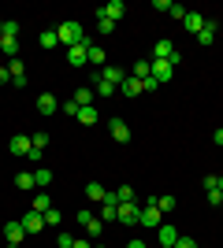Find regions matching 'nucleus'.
Segmentation results:
<instances>
[{
  "label": "nucleus",
  "instance_id": "nucleus-28",
  "mask_svg": "<svg viewBox=\"0 0 223 248\" xmlns=\"http://www.w3.org/2000/svg\"><path fill=\"white\" fill-rule=\"evenodd\" d=\"M34 182H37V189L52 186V170H49V167H37V170H34Z\"/></svg>",
  "mask_w": 223,
  "mask_h": 248
},
{
  "label": "nucleus",
  "instance_id": "nucleus-45",
  "mask_svg": "<svg viewBox=\"0 0 223 248\" xmlns=\"http://www.w3.org/2000/svg\"><path fill=\"white\" fill-rule=\"evenodd\" d=\"M212 141H216V145L223 148V130H216V134H212Z\"/></svg>",
  "mask_w": 223,
  "mask_h": 248
},
{
  "label": "nucleus",
  "instance_id": "nucleus-43",
  "mask_svg": "<svg viewBox=\"0 0 223 248\" xmlns=\"http://www.w3.org/2000/svg\"><path fill=\"white\" fill-rule=\"evenodd\" d=\"M71 248H93V241H89V237H78V241H74Z\"/></svg>",
  "mask_w": 223,
  "mask_h": 248
},
{
  "label": "nucleus",
  "instance_id": "nucleus-22",
  "mask_svg": "<svg viewBox=\"0 0 223 248\" xmlns=\"http://www.w3.org/2000/svg\"><path fill=\"white\" fill-rule=\"evenodd\" d=\"M119 93H123V96H130V100H134V96H141V82H138V78H130V74H127V82L119 85Z\"/></svg>",
  "mask_w": 223,
  "mask_h": 248
},
{
  "label": "nucleus",
  "instance_id": "nucleus-29",
  "mask_svg": "<svg viewBox=\"0 0 223 248\" xmlns=\"http://www.w3.org/2000/svg\"><path fill=\"white\" fill-rule=\"evenodd\" d=\"M86 197H89V200H104V197H108V189L101 186V182H89V186H86Z\"/></svg>",
  "mask_w": 223,
  "mask_h": 248
},
{
  "label": "nucleus",
  "instance_id": "nucleus-14",
  "mask_svg": "<svg viewBox=\"0 0 223 248\" xmlns=\"http://www.w3.org/2000/svg\"><path fill=\"white\" fill-rule=\"evenodd\" d=\"M89 45V41H86ZM86 45H71V48H67V63H71V67H89V60H86Z\"/></svg>",
  "mask_w": 223,
  "mask_h": 248
},
{
  "label": "nucleus",
  "instance_id": "nucleus-34",
  "mask_svg": "<svg viewBox=\"0 0 223 248\" xmlns=\"http://www.w3.org/2000/svg\"><path fill=\"white\" fill-rule=\"evenodd\" d=\"M0 37H11V41H19V22H4V33Z\"/></svg>",
  "mask_w": 223,
  "mask_h": 248
},
{
  "label": "nucleus",
  "instance_id": "nucleus-20",
  "mask_svg": "<svg viewBox=\"0 0 223 248\" xmlns=\"http://www.w3.org/2000/svg\"><path fill=\"white\" fill-rule=\"evenodd\" d=\"M93 100H97V93H93V85H82L78 93H74V104L78 108H93Z\"/></svg>",
  "mask_w": 223,
  "mask_h": 248
},
{
  "label": "nucleus",
  "instance_id": "nucleus-13",
  "mask_svg": "<svg viewBox=\"0 0 223 248\" xmlns=\"http://www.w3.org/2000/svg\"><path fill=\"white\" fill-rule=\"evenodd\" d=\"M149 63H153V78H156L160 85H164V82H171V67H175L171 60H149Z\"/></svg>",
  "mask_w": 223,
  "mask_h": 248
},
{
  "label": "nucleus",
  "instance_id": "nucleus-38",
  "mask_svg": "<svg viewBox=\"0 0 223 248\" xmlns=\"http://www.w3.org/2000/svg\"><path fill=\"white\" fill-rule=\"evenodd\" d=\"M201 186H205V189H220V174H205Z\"/></svg>",
  "mask_w": 223,
  "mask_h": 248
},
{
  "label": "nucleus",
  "instance_id": "nucleus-39",
  "mask_svg": "<svg viewBox=\"0 0 223 248\" xmlns=\"http://www.w3.org/2000/svg\"><path fill=\"white\" fill-rule=\"evenodd\" d=\"M60 111H64V115H71V119H74V115H78V104H74V100H67V104H60Z\"/></svg>",
  "mask_w": 223,
  "mask_h": 248
},
{
  "label": "nucleus",
  "instance_id": "nucleus-2",
  "mask_svg": "<svg viewBox=\"0 0 223 248\" xmlns=\"http://www.w3.org/2000/svg\"><path fill=\"white\" fill-rule=\"evenodd\" d=\"M74 218L82 222V230H86V237H89V241H97L101 233H104V222H101V218H97L93 211H86V207H82V211H78Z\"/></svg>",
  "mask_w": 223,
  "mask_h": 248
},
{
  "label": "nucleus",
  "instance_id": "nucleus-12",
  "mask_svg": "<svg viewBox=\"0 0 223 248\" xmlns=\"http://www.w3.org/2000/svg\"><path fill=\"white\" fill-rule=\"evenodd\" d=\"M22 230H26V233H41L45 230V218H41V211H26V215H22Z\"/></svg>",
  "mask_w": 223,
  "mask_h": 248
},
{
  "label": "nucleus",
  "instance_id": "nucleus-42",
  "mask_svg": "<svg viewBox=\"0 0 223 248\" xmlns=\"http://www.w3.org/2000/svg\"><path fill=\"white\" fill-rule=\"evenodd\" d=\"M220 200H223V193H220V189H208V204H216V207H220Z\"/></svg>",
  "mask_w": 223,
  "mask_h": 248
},
{
  "label": "nucleus",
  "instance_id": "nucleus-51",
  "mask_svg": "<svg viewBox=\"0 0 223 248\" xmlns=\"http://www.w3.org/2000/svg\"><path fill=\"white\" fill-rule=\"evenodd\" d=\"M220 207H223V200H220Z\"/></svg>",
  "mask_w": 223,
  "mask_h": 248
},
{
  "label": "nucleus",
  "instance_id": "nucleus-18",
  "mask_svg": "<svg viewBox=\"0 0 223 248\" xmlns=\"http://www.w3.org/2000/svg\"><path fill=\"white\" fill-rule=\"evenodd\" d=\"M8 71H11V85H26V67H22V60H11L8 63Z\"/></svg>",
  "mask_w": 223,
  "mask_h": 248
},
{
  "label": "nucleus",
  "instance_id": "nucleus-16",
  "mask_svg": "<svg viewBox=\"0 0 223 248\" xmlns=\"http://www.w3.org/2000/svg\"><path fill=\"white\" fill-rule=\"evenodd\" d=\"M86 60H89V67H97V71H101V67H104V48H101V45H86Z\"/></svg>",
  "mask_w": 223,
  "mask_h": 248
},
{
  "label": "nucleus",
  "instance_id": "nucleus-48",
  "mask_svg": "<svg viewBox=\"0 0 223 248\" xmlns=\"http://www.w3.org/2000/svg\"><path fill=\"white\" fill-rule=\"evenodd\" d=\"M0 52H4V37H0Z\"/></svg>",
  "mask_w": 223,
  "mask_h": 248
},
{
  "label": "nucleus",
  "instance_id": "nucleus-3",
  "mask_svg": "<svg viewBox=\"0 0 223 248\" xmlns=\"http://www.w3.org/2000/svg\"><path fill=\"white\" fill-rule=\"evenodd\" d=\"M160 222H164V211L156 207V197H149L145 207H141V226H153V230H156Z\"/></svg>",
  "mask_w": 223,
  "mask_h": 248
},
{
  "label": "nucleus",
  "instance_id": "nucleus-23",
  "mask_svg": "<svg viewBox=\"0 0 223 248\" xmlns=\"http://www.w3.org/2000/svg\"><path fill=\"white\" fill-rule=\"evenodd\" d=\"M149 74H153V63H149V60H138L134 67H130V78H138V82L149 78Z\"/></svg>",
  "mask_w": 223,
  "mask_h": 248
},
{
  "label": "nucleus",
  "instance_id": "nucleus-11",
  "mask_svg": "<svg viewBox=\"0 0 223 248\" xmlns=\"http://www.w3.org/2000/svg\"><path fill=\"white\" fill-rule=\"evenodd\" d=\"M123 11H127V4H123V0H112V4H104V8L97 11V19H112V22H119V19H123Z\"/></svg>",
  "mask_w": 223,
  "mask_h": 248
},
{
  "label": "nucleus",
  "instance_id": "nucleus-40",
  "mask_svg": "<svg viewBox=\"0 0 223 248\" xmlns=\"http://www.w3.org/2000/svg\"><path fill=\"white\" fill-rule=\"evenodd\" d=\"M56 245H60V248H71L74 237H71V233H56Z\"/></svg>",
  "mask_w": 223,
  "mask_h": 248
},
{
  "label": "nucleus",
  "instance_id": "nucleus-32",
  "mask_svg": "<svg viewBox=\"0 0 223 248\" xmlns=\"http://www.w3.org/2000/svg\"><path fill=\"white\" fill-rule=\"evenodd\" d=\"M30 141H34V148H37V152H45V148H49V134H45V130L30 134Z\"/></svg>",
  "mask_w": 223,
  "mask_h": 248
},
{
  "label": "nucleus",
  "instance_id": "nucleus-33",
  "mask_svg": "<svg viewBox=\"0 0 223 248\" xmlns=\"http://www.w3.org/2000/svg\"><path fill=\"white\" fill-rule=\"evenodd\" d=\"M156 207L164 215H171V211H175V197H156Z\"/></svg>",
  "mask_w": 223,
  "mask_h": 248
},
{
  "label": "nucleus",
  "instance_id": "nucleus-21",
  "mask_svg": "<svg viewBox=\"0 0 223 248\" xmlns=\"http://www.w3.org/2000/svg\"><path fill=\"white\" fill-rule=\"evenodd\" d=\"M216 33H220V22L208 19V22H205V30L197 33V41H201V45H212V41H216Z\"/></svg>",
  "mask_w": 223,
  "mask_h": 248
},
{
  "label": "nucleus",
  "instance_id": "nucleus-26",
  "mask_svg": "<svg viewBox=\"0 0 223 248\" xmlns=\"http://www.w3.org/2000/svg\"><path fill=\"white\" fill-rule=\"evenodd\" d=\"M37 45H41V48H56V45H60V33H56V30H41Z\"/></svg>",
  "mask_w": 223,
  "mask_h": 248
},
{
  "label": "nucleus",
  "instance_id": "nucleus-36",
  "mask_svg": "<svg viewBox=\"0 0 223 248\" xmlns=\"http://www.w3.org/2000/svg\"><path fill=\"white\" fill-rule=\"evenodd\" d=\"M97 30L108 37V33H116V22H112V19H97Z\"/></svg>",
  "mask_w": 223,
  "mask_h": 248
},
{
  "label": "nucleus",
  "instance_id": "nucleus-9",
  "mask_svg": "<svg viewBox=\"0 0 223 248\" xmlns=\"http://www.w3.org/2000/svg\"><path fill=\"white\" fill-rule=\"evenodd\" d=\"M153 60H171L175 67H179V60H182V56H179L175 48H171V41H156V45H153Z\"/></svg>",
  "mask_w": 223,
  "mask_h": 248
},
{
  "label": "nucleus",
  "instance_id": "nucleus-44",
  "mask_svg": "<svg viewBox=\"0 0 223 248\" xmlns=\"http://www.w3.org/2000/svg\"><path fill=\"white\" fill-rule=\"evenodd\" d=\"M4 82H11V71H8V67H0V85H4Z\"/></svg>",
  "mask_w": 223,
  "mask_h": 248
},
{
  "label": "nucleus",
  "instance_id": "nucleus-1",
  "mask_svg": "<svg viewBox=\"0 0 223 248\" xmlns=\"http://www.w3.org/2000/svg\"><path fill=\"white\" fill-rule=\"evenodd\" d=\"M56 33H60V45H67V48H71V45H86V33H82V22H60V26H56Z\"/></svg>",
  "mask_w": 223,
  "mask_h": 248
},
{
  "label": "nucleus",
  "instance_id": "nucleus-31",
  "mask_svg": "<svg viewBox=\"0 0 223 248\" xmlns=\"http://www.w3.org/2000/svg\"><path fill=\"white\" fill-rule=\"evenodd\" d=\"M41 218H45V226H52V230L60 226V222H64V215H60V211H56V207H49V211H45Z\"/></svg>",
  "mask_w": 223,
  "mask_h": 248
},
{
  "label": "nucleus",
  "instance_id": "nucleus-6",
  "mask_svg": "<svg viewBox=\"0 0 223 248\" xmlns=\"http://www.w3.org/2000/svg\"><path fill=\"white\" fill-rule=\"evenodd\" d=\"M26 237H30V233L22 230V222H4V241H8V248H19Z\"/></svg>",
  "mask_w": 223,
  "mask_h": 248
},
{
  "label": "nucleus",
  "instance_id": "nucleus-47",
  "mask_svg": "<svg viewBox=\"0 0 223 248\" xmlns=\"http://www.w3.org/2000/svg\"><path fill=\"white\" fill-rule=\"evenodd\" d=\"M220 193H223V174H220Z\"/></svg>",
  "mask_w": 223,
  "mask_h": 248
},
{
  "label": "nucleus",
  "instance_id": "nucleus-50",
  "mask_svg": "<svg viewBox=\"0 0 223 248\" xmlns=\"http://www.w3.org/2000/svg\"><path fill=\"white\" fill-rule=\"evenodd\" d=\"M93 248H104V245H97V241H93Z\"/></svg>",
  "mask_w": 223,
  "mask_h": 248
},
{
  "label": "nucleus",
  "instance_id": "nucleus-35",
  "mask_svg": "<svg viewBox=\"0 0 223 248\" xmlns=\"http://www.w3.org/2000/svg\"><path fill=\"white\" fill-rule=\"evenodd\" d=\"M156 89H160V82L153 78V74H149V78H141V93H156Z\"/></svg>",
  "mask_w": 223,
  "mask_h": 248
},
{
  "label": "nucleus",
  "instance_id": "nucleus-37",
  "mask_svg": "<svg viewBox=\"0 0 223 248\" xmlns=\"http://www.w3.org/2000/svg\"><path fill=\"white\" fill-rule=\"evenodd\" d=\"M171 248H201V245H197V241H193V237H179V241H175V245H171Z\"/></svg>",
  "mask_w": 223,
  "mask_h": 248
},
{
  "label": "nucleus",
  "instance_id": "nucleus-25",
  "mask_svg": "<svg viewBox=\"0 0 223 248\" xmlns=\"http://www.w3.org/2000/svg\"><path fill=\"white\" fill-rule=\"evenodd\" d=\"M112 197L119 204H127V200H138V193H134V186H119V189H112Z\"/></svg>",
  "mask_w": 223,
  "mask_h": 248
},
{
  "label": "nucleus",
  "instance_id": "nucleus-46",
  "mask_svg": "<svg viewBox=\"0 0 223 248\" xmlns=\"http://www.w3.org/2000/svg\"><path fill=\"white\" fill-rule=\"evenodd\" d=\"M127 248H149V245H145V241H130Z\"/></svg>",
  "mask_w": 223,
  "mask_h": 248
},
{
  "label": "nucleus",
  "instance_id": "nucleus-15",
  "mask_svg": "<svg viewBox=\"0 0 223 248\" xmlns=\"http://www.w3.org/2000/svg\"><path fill=\"white\" fill-rule=\"evenodd\" d=\"M205 22H208V19H205L201 11H186V19H182V26H186L190 33H201V30H205Z\"/></svg>",
  "mask_w": 223,
  "mask_h": 248
},
{
  "label": "nucleus",
  "instance_id": "nucleus-30",
  "mask_svg": "<svg viewBox=\"0 0 223 248\" xmlns=\"http://www.w3.org/2000/svg\"><path fill=\"white\" fill-rule=\"evenodd\" d=\"M34 211H41V215H45V211H49V207H52V200H49V193H37V197H34Z\"/></svg>",
  "mask_w": 223,
  "mask_h": 248
},
{
  "label": "nucleus",
  "instance_id": "nucleus-41",
  "mask_svg": "<svg viewBox=\"0 0 223 248\" xmlns=\"http://www.w3.org/2000/svg\"><path fill=\"white\" fill-rule=\"evenodd\" d=\"M171 19L182 22V19H186V8H182V4H171Z\"/></svg>",
  "mask_w": 223,
  "mask_h": 248
},
{
  "label": "nucleus",
  "instance_id": "nucleus-27",
  "mask_svg": "<svg viewBox=\"0 0 223 248\" xmlns=\"http://www.w3.org/2000/svg\"><path fill=\"white\" fill-rule=\"evenodd\" d=\"M15 186H19V189H37V182H34V170H19V174H15Z\"/></svg>",
  "mask_w": 223,
  "mask_h": 248
},
{
  "label": "nucleus",
  "instance_id": "nucleus-10",
  "mask_svg": "<svg viewBox=\"0 0 223 248\" xmlns=\"http://www.w3.org/2000/svg\"><path fill=\"white\" fill-rule=\"evenodd\" d=\"M156 237H160V245H164V248H171V245H175V241L182 237V233H179V230H175V226H171L168 218H164V222H160V226H156Z\"/></svg>",
  "mask_w": 223,
  "mask_h": 248
},
{
  "label": "nucleus",
  "instance_id": "nucleus-8",
  "mask_svg": "<svg viewBox=\"0 0 223 248\" xmlns=\"http://www.w3.org/2000/svg\"><path fill=\"white\" fill-rule=\"evenodd\" d=\"M108 130H112V141H119V145H127L130 141V126H127V119H112V123H108Z\"/></svg>",
  "mask_w": 223,
  "mask_h": 248
},
{
  "label": "nucleus",
  "instance_id": "nucleus-17",
  "mask_svg": "<svg viewBox=\"0 0 223 248\" xmlns=\"http://www.w3.org/2000/svg\"><path fill=\"white\" fill-rule=\"evenodd\" d=\"M93 93H97V100H112V93H116V85L101 82V74L93 71Z\"/></svg>",
  "mask_w": 223,
  "mask_h": 248
},
{
  "label": "nucleus",
  "instance_id": "nucleus-7",
  "mask_svg": "<svg viewBox=\"0 0 223 248\" xmlns=\"http://www.w3.org/2000/svg\"><path fill=\"white\" fill-rule=\"evenodd\" d=\"M8 148H11V155H30L34 152V141H30V134H15L8 141Z\"/></svg>",
  "mask_w": 223,
  "mask_h": 248
},
{
  "label": "nucleus",
  "instance_id": "nucleus-19",
  "mask_svg": "<svg viewBox=\"0 0 223 248\" xmlns=\"http://www.w3.org/2000/svg\"><path fill=\"white\" fill-rule=\"evenodd\" d=\"M37 111H41V115H52V111H60V100H56L52 93H41V96H37Z\"/></svg>",
  "mask_w": 223,
  "mask_h": 248
},
{
  "label": "nucleus",
  "instance_id": "nucleus-5",
  "mask_svg": "<svg viewBox=\"0 0 223 248\" xmlns=\"http://www.w3.org/2000/svg\"><path fill=\"white\" fill-rule=\"evenodd\" d=\"M116 218H119V222H127V226H134V222H141V204H138V200H127V204H119Z\"/></svg>",
  "mask_w": 223,
  "mask_h": 248
},
{
  "label": "nucleus",
  "instance_id": "nucleus-24",
  "mask_svg": "<svg viewBox=\"0 0 223 248\" xmlns=\"http://www.w3.org/2000/svg\"><path fill=\"white\" fill-rule=\"evenodd\" d=\"M74 119H78L82 126H93L101 115H97V108H78V115H74Z\"/></svg>",
  "mask_w": 223,
  "mask_h": 248
},
{
  "label": "nucleus",
  "instance_id": "nucleus-49",
  "mask_svg": "<svg viewBox=\"0 0 223 248\" xmlns=\"http://www.w3.org/2000/svg\"><path fill=\"white\" fill-rule=\"evenodd\" d=\"M0 33H4V19H0Z\"/></svg>",
  "mask_w": 223,
  "mask_h": 248
},
{
  "label": "nucleus",
  "instance_id": "nucleus-4",
  "mask_svg": "<svg viewBox=\"0 0 223 248\" xmlns=\"http://www.w3.org/2000/svg\"><path fill=\"white\" fill-rule=\"evenodd\" d=\"M97 74H101V82H108V85H116V89H119V85L127 82V74H130V71H123V67H116V63H104Z\"/></svg>",
  "mask_w": 223,
  "mask_h": 248
}]
</instances>
